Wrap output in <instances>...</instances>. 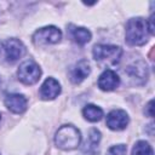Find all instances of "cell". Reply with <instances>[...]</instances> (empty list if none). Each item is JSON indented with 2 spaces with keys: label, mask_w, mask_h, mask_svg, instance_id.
Instances as JSON below:
<instances>
[{
  "label": "cell",
  "mask_w": 155,
  "mask_h": 155,
  "mask_svg": "<svg viewBox=\"0 0 155 155\" xmlns=\"http://www.w3.org/2000/svg\"><path fill=\"white\" fill-rule=\"evenodd\" d=\"M149 30L144 18L137 17L128 19L126 24V41L132 46H140L148 41Z\"/></svg>",
  "instance_id": "1"
},
{
  "label": "cell",
  "mask_w": 155,
  "mask_h": 155,
  "mask_svg": "<svg viewBox=\"0 0 155 155\" xmlns=\"http://www.w3.org/2000/svg\"><path fill=\"white\" fill-rule=\"evenodd\" d=\"M81 133L73 125H64L58 128L54 136V143L59 149L73 150L80 145Z\"/></svg>",
  "instance_id": "2"
},
{
  "label": "cell",
  "mask_w": 155,
  "mask_h": 155,
  "mask_svg": "<svg viewBox=\"0 0 155 155\" xmlns=\"http://www.w3.org/2000/svg\"><path fill=\"white\" fill-rule=\"evenodd\" d=\"M93 58L97 63L102 65H115L119 63L122 50L114 45H96L92 51Z\"/></svg>",
  "instance_id": "3"
},
{
  "label": "cell",
  "mask_w": 155,
  "mask_h": 155,
  "mask_svg": "<svg viewBox=\"0 0 155 155\" xmlns=\"http://www.w3.org/2000/svg\"><path fill=\"white\" fill-rule=\"evenodd\" d=\"M18 79L24 85H34L35 82L39 81L41 76V69L34 61H25L23 62L17 71Z\"/></svg>",
  "instance_id": "4"
},
{
  "label": "cell",
  "mask_w": 155,
  "mask_h": 155,
  "mask_svg": "<svg viewBox=\"0 0 155 155\" xmlns=\"http://www.w3.org/2000/svg\"><path fill=\"white\" fill-rule=\"evenodd\" d=\"M62 39V31L53 25L44 27L36 30L33 35V41L36 45H48V44H57Z\"/></svg>",
  "instance_id": "5"
},
{
  "label": "cell",
  "mask_w": 155,
  "mask_h": 155,
  "mask_svg": "<svg viewBox=\"0 0 155 155\" xmlns=\"http://www.w3.org/2000/svg\"><path fill=\"white\" fill-rule=\"evenodd\" d=\"M124 73L136 85L144 84L147 81V78H148V68H147L145 62H143L142 59H138V61L133 62L132 64H130L124 70Z\"/></svg>",
  "instance_id": "6"
},
{
  "label": "cell",
  "mask_w": 155,
  "mask_h": 155,
  "mask_svg": "<svg viewBox=\"0 0 155 155\" xmlns=\"http://www.w3.org/2000/svg\"><path fill=\"white\" fill-rule=\"evenodd\" d=\"M5 58L10 63H15L25 53V46L18 39H8L4 44Z\"/></svg>",
  "instance_id": "7"
},
{
  "label": "cell",
  "mask_w": 155,
  "mask_h": 155,
  "mask_svg": "<svg viewBox=\"0 0 155 155\" xmlns=\"http://www.w3.org/2000/svg\"><path fill=\"white\" fill-rule=\"evenodd\" d=\"M128 125V115L126 111L116 109L108 114L107 116V126L113 131H121L126 128Z\"/></svg>",
  "instance_id": "8"
},
{
  "label": "cell",
  "mask_w": 155,
  "mask_h": 155,
  "mask_svg": "<svg viewBox=\"0 0 155 155\" xmlns=\"http://www.w3.org/2000/svg\"><path fill=\"white\" fill-rule=\"evenodd\" d=\"M119 84H120V78L111 69L104 70L98 79V87L103 91H113L119 86Z\"/></svg>",
  "instance_id": "9"
},
{
  "label": "cell",
  "mask_w": 155,
  "mask_h": 155,
  "mask_svg": "<svg viewBox=\"0 0 155 155\" xmlns=\"http://www.w3.org/2000/svg\"><path fill=\"white\" fill-rule=\"evenodd\" d=\"M61 93V85L53 78H47L40 87V97L45 101L54 99Z\"/></svg>",
  "instance_id": "10"
},
{
  "label": "cell",
  "mask_w": 155,
  "mask_h": 155,
  "mask_svg": "<svg viewBox=\"0 0 155 155\" xmlns=\"http://www.w3.org/2000/svg\"><path fill=\"white\" fill-rule=\"evenodd\" d=\"M5 105L10 111L15 114H22L27 109V99L23 94L10 93L5 97Z\"/></svg>",
  "instance_id": "11"
},
{
  "label": "cell",
  "mask_w": 155,
  "mask_h": 155,
  "mask_svg": "<svg viewBox=\"0 0 155 155\" xmlns=\"http://www.w3.org/2000/svg\"><path fill=\"white\" fill-rule=\"evenodd\" d=\"M90 64L87 61L81 59L70 70V80L74 84H80L82 80H85L90 74Z\"/></svg>",
  "instance_id": "12"
},
{
  "label": "cell",
  "mask_w": 155,
  "mask_h": 155,
  "mask_svg": "<svg viewBox=\"0 0 155 155\" xmlns=\"http://www.w3.org/2000/svg\"><path fill=\"white\" fill-rule=\"evenodd\" d=\"M69 33L71 39L79 44V45H85L91 40V33L88 29L82 28V27H75V25H69Z\"/></svg>",
  "instance_id": "13"
},
{
  "label": "cell",
  "mask_w": 155,
  "mask_h": 155,
  "mask_svg": "<svg viewBox=\"0 0 155 155\" xmlns=\"http://www.w3.org/2000/svg\"><path fill=\"white\" fill-rule=\"evenodd\" d=\"M101 140V132L97 131L96 128H92L90 131V134H88V139L86 140L85 143V147H84V153H88V154H94L96 153V149H97V145Z\"/></svg>",
  "instance_id": "14"
},
{
  "label": "cell",
  "mask_w": 155,
  "mask_h": 155,
  "mask_svg": "<svg viewBox=\"0 0 155 155\" xmlns=\"http://www.w3.org/2000/svg\"><path fill=\"white\" fill-rule=\"evenodd\" d=\"M82 114H84V117L91 122H96V121H99L103 116V110L94 105V104H87L84 109H82Z\"/></svg>",
  "instance_id": "15"
},
{
  "label": "cell",
  "mask_w": 155,
  "mask_h": 155,
  "mask_svg": "<svg viewBox=\"0 0 155 155\" xmlns=\"http://www.w3.org/2000/svg\"><path fill=\"white\" fill-rule=\"evenodd\" d=\"M132 155H154L153 148L145 140H139L132 149Z\"/></svg>",
  "instance_id": "16"
},
{
  "label": "cell",
  "mask_w": 155,
  "mask_h": 155,
  "mask_svg": "<svg viewBox=\"0 0 155 155\" xmlns=\"http://www.w3.org/2000/svg\"><path fill=\"white\" fill-rule=\"evenodd\" d=\"M126 145L124 144H119V145H114L109 149V155H126Z\"/></svg>",
  "instance_id": "17"
},
{
  "label": "cell",
  "mask_w": 155,
  "mask_h": 155,
  "mask_svg": "<svg viewBox=\"0 0 155 155\" xmlns=\"http://www.w3.org/2000/svg\"><path fill=\"white\" fill-rule=\"evenodd\" d=\"M145 114L148 115V116H150V117H153L154 116V101L151 99L148 104H147V107H145Z\"/></svg>",
  "instance_id": "18"
},
{
  "label": "cell",
  "mask_w": 155,
  "mask_h": 155,
  "mask_svg": "<svg viewBox=\"0 0 155 155\" xmlns=\"http://www.w3.org/2000/svg\"><path fill=\"white\" fill-rule=\"evenodd\" d=\"M0 120H1V114H0Z\"/></svg>",
  "instance_id": "19"
},
{
  "label": "cell",
  "mask_w": 155,
  "mask_h": 155,
  "mask_svg": "<svg viewBox=\"0 0 155 155\" xmlns=\"http://www.w3.org/2000/svg\"><path fill=\"white\" fill-rule=\"evenodd\" d=\"M0 50H1V44H0Z\"/></svg>",
  "instance_id": "20"
}]
</instances>
